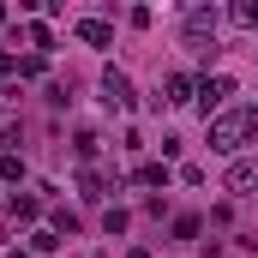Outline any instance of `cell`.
Returning a JSON list of instances; mask_svg holds the SVG:
<instances>
[{
	"label": "cell",
	"instance_id": "cell-1",
	"mask_svg": "<svg viewBox=\"0 0 258 258\" xmlns=\"http://www.w3.org/2000/svg\"><path fill=\"white\" fill-rule=\"evenodd\" d=\"M252 132H258V108H228L210 120V150H240Z\"/></svg>",
	"mask_w": 258,
	"mask_h": 258
},
{
	"label": "cell",
	"instance_id": "cell-2",
	"mask_svg": "<svg viewBox=\"0 0 258 258\" xmlns=\"http://www.w3.org/2000/svg\"><path fill=\"white\" fill-rule=\"evenodd\" d=\"M204 36H216V6H192L186 12V48H204Z\"/></svg>",
	"mask_w": 258,
	"mask_h": 258
},
{
	"label": "cell",
	"instance_id": "cell-3",
	"mask_svg": "<svg viewBox=\"0 0 258 258\" xmlns=\"http://www.w3.org/2000/svg\"><path fill=\"white\" fill-rule=\"evenodd\" d=\"M102 96H108V108H126V102H132L126 72H114V66H108V72H102Z\"/></svg>",
	"mask_w": 258,
	"mask_h": 258
},
{
	"label": "cell",
	"instance_id": "cell-4",
	"mask_svg": "<svg viewBox=\"0 0 258 258\" xmlns=\"http://www.w3.org/2000/svg\"><path fill=\"white\" fill-rule=\"evenodd\" d=\"M258 186V162H234L228 168V192H252Z\"/></svg>",
	"mask_w": 258,
	"mask_h": 258
},
{
	"label": "cell",
	"instance_id": "cell-5",
	"mask_svg": "<svg viewBox=\"0 0 258 258\" xmlns=\"http://www.w3.org/2000/svg\"><path fill=\"white\" fill-rule=\"evenodd\" d=\"M228 90H234V78H210V84H204V96H198V102H204V114H210V108H216Z\"/></svg>",
	"mask_w": 258,
	"mask_h": 258
},
{
	"label": "cell",
	"instance_id": "cell-6",
	"mask_svg": "<svg viewBox=\"0 0 258 258\" xmlns=\"http://www.w3.org/2000/svg\"><path fill=\"white\" fill-rule=\"evenodd\" d=\"M78 36H84V42H96V48H102V42H108V24H102V18H84V24H78Z\"/></svg>",
	"mask_w": 258,
	"mask_h": 258
},
{
	"label": "cell",
	"instance_id": "cell-7",
	"mask_svg": "<svg viewBox=\"0 0 258 258\" xmlns=\"http://www.w3.org/2000/svg\"><path fill=\"white\" fill-rule=\"evenodd\" d=\"M186 96H192V78L174 72V78H168V102H186Z\"/></svg>",
	"mask_w": 258,
	"mask_h": 258
},
{
	"label": "cell",
	"instance_id": "cell-8",
	"mask_svg": "<svg viewBox=\"0 0 258 258\" xmlns=\"http://www.w3.org/2000/svg\"><path fill=\"white\" fill-rule=\"evenodd\" d=\"M162 180H168L162 162H144V168H138V186H162Z\"/></svg>",
	"mask_w": 258,
	"mask_h": 258
},
{
	"label": "cell",
	"instance_id": "cell-9",
	"mask_svg": "<svg viewBox=\"0 0 258 258\" xmlns=\"http://www.w3.org/2000/svg\"><path fill=\"white\" fill-rule=\"evenodd\" d=\"M36 210H42L36 198H12V216H18V222H36Z\"/></svg>",
	"mask_w": 258,
	"mask_h": 258
},
{
	"label": "cell",
	"instance_id": "cell-10",
	"mask_svg": "<svg viewBox=\"0 0 258 258\" xmlns=\"http://www.w3.org/2000/svg\"><path fill=\"white\" fill-rule=\"evenodd\" d=\"M12 66H18V60H12V54H6V48H0V72H12Z\"/></svg>",
	"mask_w": 258,
	"mask_h": 258
}]
</instances>
